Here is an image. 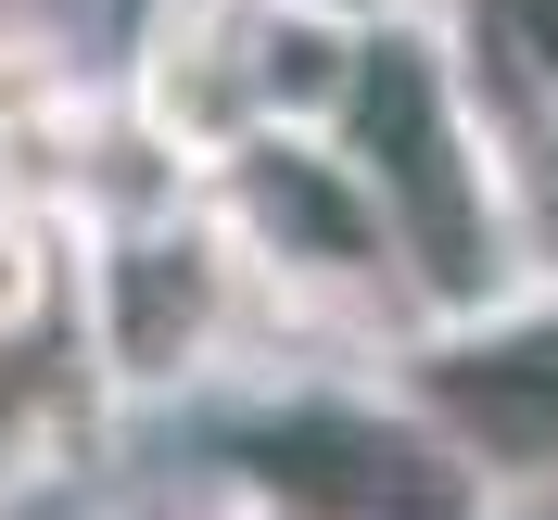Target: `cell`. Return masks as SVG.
Listing matches in <instances>:
<instances>
[{"label": "cell", "instance_id": "52a82bcc", "mask_svg": "<svg viewBox=\"0 0 558 520\" xmlns=\"http://www.w3.org/2000/svg\"><path fill=\"white\" fill-rule=\"evenodd\" d=\"M432 38H445L470 114L495 128L508 178L546 216L558 204V0H432Z\"/></svg>", "mask_w": 558, "mask_h": 520}, {"label": "cell", "instance_id": "9c48e42d", "mask_svg": "<svg viewBox=\"0 0 558 520\" xmlns=\"http://www.w3.org/2000/svg\"><path fill=\"white\" fill-rule=\"evenodd\" d=\"M279 13H305V26H343V38H368V26H407V13H432V0H279Z\"/></svg>", "mask_w": 558, "mask_h": 520}, {"label": "cell", "instance_id": "4fadbf2b", "mask_svg": "<svg viewBox=\"0 0 558 520\" xmlns=\"http://www.w3.org/2000/svg\"><path fill=\"white\" fill-rule=\"evenodd\" d=\"M204 520H242V508H204Z\"/></svg>", "mask_w": 558, "mask_h": 520}, {"label": "cell", "instance_id": "8992f818", "mask_svg": "<svg viewBox=\"0 0 558 520\" xmlns=\"http://www.w3.org/2000/svg\"><path fill=\"white\" fill-rule=\"evenodd\" d=\"M368 368L445 432V457L483 483L495 520H533L558 495V279H533L483 317H432Z\"/></svg>", "mask_w": 558, "mask_h": 520}, {"label": "cell", "instance_id": "8fae6325", "mask_svg": "<svg viewBox=\"0 0 558 520\" xmlns=\"http://www.w3.org/2000/svg\"><path fill=\"white\" fill-rule=\"evenodd\" d=\"M89 13H102V38H114V51H128V38L153 26V13H166V0H89Z\"/></svg>", "mask_w": 558, "mask_h": 520}, {"label": "cell", "instance_id": "30bf717a", "mask_svg": "<svg viewBox=\"0 0 558 520\" xmlns=\"http://www.w3.org/2000/svg\"><path fill=\"white\" fill-rule=\"evenodd\" d=\"M102 520H204V508H191V495H166V483H128Z\"/></svg>", "mask_w": 558, "mask_h": 520}, {"label": "cell", "instance_id": "ba28073f", "mask_svg": "<svg viewBox=\"0 0 558 520\" xmlns=\"http://www.w3.org/2000/svg\"><path fill=\"white\" fill-rule=\"evenodd\" d=\"M102 432V394H89V355H76V317H38V330H0V520L26 508L76 445Z\"/></svg>", "mask_w": 558, "mask_h": 520}, {"label": "cell", "instance_id": "7a4b0ae2", "mask_svg": "<svg viewBox=\"0 0 558 520\" xmlns=\"http://www.w3.org/2000/svg\"><path fill=\"white\" fill-rule=\"evenodd\" d=\"M242 520H495L445 432L355 368H242L204 394V495Z\"/></svg>", "mask_w": 558, "mask_h": 520}, {"label": "cell", "instance_id": "277c9868", "mask_svg": "<svg viewBox=\"0 0 558 520\" xmlns=\"http://www.w3.org/2000/svg\"><path fill=\"white\" fill-rule=\"evenodd\" d=\"M191 204H204V229L229 242V267L254 279L267 317L330 330V343H355V355H393L418 330L381 216H368L355 166L317 128H267V140H242V153H216V166L191 178Z\"/></svg>", "mask_w": 558, "mask_h": 520}, {"label": "cell", "instance_id": "5b68a950", "mask_svg": "<svg viewBox=\"0 0 558 520\" xmlns=\"http://www.w3.org/2000/svg\"><path fill=\"white\" fill-rule=\"evenodd\" d=\"M343 64H355V38L279 13V0H166L128 38L114 89H128V114L166 140L178 166L204 178L216 153H242L267 128H317L330 89H343Z\"/></svg>", "mask_w": 558, "mask_h": 520}, {"label": "cell", "instance_id": "7c38bea8", "mask_svg": "<svg viewBox=\"0 0 558 520\" xmlns=\"http://www.w3.org/2000/svg\"><path fill=\"white\" fill-rule=\"evenodd\" d=\"M533 520H558V495H546V508H533Z\"/></svg>", "mask_w": 558, "mask_h": 520}, {"label": "cell", "instance_id": "6da1fadb", "mask_svg": "<svg viewBox=\"0 0 558 520\" xmlns=\"http://www.w3.org/2000/svg\"><path fill=\"white\" fill-rule=\"evenodd\" d=\"M317 140L355 166V191H368V216H381V242H393V279H407L418 330H432V317H483V305H508V292L546 279L533 191L508 178L495 128L470 114L432 13L355 38V64H343V89H330V114H317Z\"/></svg>", "mask_w": 558, "mask_h": 520}, {"label": "cell", "instance_id": "3957f363", "mask_svg": "<svg viewBox=\"0 0 558 520\" xmlns=\"http://www.w3.org/2000/svg\"><path fill=\"white\" fill-rule=\"evenodd\" d=\"M254 279L229 267V242L204 229V204H140L76 229V355H89V394L102 419H166V407H204L216 382L254 368Z\"/></svg>", "mask_w": 558, "mask_h": 520}]
</instances>
